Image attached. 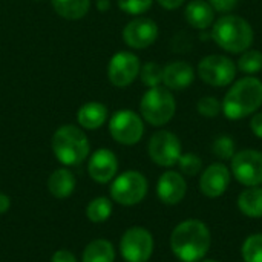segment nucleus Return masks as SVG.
Masks as SVG:
<instances>
[{
	"mask_svg": "<svg viewBox=\"0 0 262 262\" xmlns=\"http://www.w3.org/2000/svg\"><path fill=\"white\" fill-rule=\"evenodd\" d=\"M35 2H43V0H35Z\"/></svg>",
	"mask_w": 262,
	"mask_h": 262,
	"instance_id": "39",
	"label": "nucleus"
},
{
	"mask_svg": "<svg viewBox=\"0 0 262 262\" xmlns=\"http://www.w3.org/2000/svg\"><path fill=\"white\" fill-rule=\"evenodd\" d=\"M149 190L147 178L138 170H126L111 181V198L114 203L132 207L140 204Z\"/></svg>",
	"mask_w": 262,
	"mask_h": 262,
	"instance_id": "6",
	"label": "nucleus"
},
{
	"mask_svg": "<svg viewBox=\"0 0 262 262\" xmlns=\"http://www.w3.org/2000/svg\"><path fill=\"white\" fill-rule=\"evenodd\" d=\"M187 193V181L183 173L166 170L157 181V196L166 206L180 204Z\"/></svg>",
	"mask_w": 262,
	"mask_h": 262,
	"instance_id": "15",
	"label": "nucleus"
},
{
	"mask_svg": "<svg viewBox=\"0 0 262 262\" xmlns=\"http://www.w3.org/2000/svg\"><path fill=\"white\" fill-rule=\"evenodd\" d=\"M147 154L157 166L166 169L173 167L175 164H178V160L183 155L181 140L170 130H158L149 140Z\"/></svg>",
	"mask_w": 262,
	"mask_h": 262,
	"instance_id": "10",
	"label": "nucleus"
},
{
	"mask_svg": "<svg viewBox=\"0 0 262 262\" xmlns=\"http://www.w3.org/2000/svg\"><path fill=\"white\" fill-rule=\"evenodd\" d=\"M157 2L161 8H164L167 11H175L180 6H183L186 0H157Z\"/></svg>",
	"mask_w": 262,
	"mask_h": 262,
	"instance_id": "35",
	"label": "nucleus"
},
{
	"mask_svg": "<svg viewBox=\"0 0 262 262\" xmlns=\"http://www.w3.org/2000/svg\"><path fill=\"white\" fill-rule=\"evenodd\" d=\"M111 137L123 146H134L144 135V120L130 109L117 111L109 120Z\"/></svg>",
	"mask_w": 262,
	"mask_h": 262,
	"instance_id": "9",
	"label": "nucleus"
},
{
	"mask_svg": "<svg viewBox=\"0 0 262 262\" xmlns=\"http://www.w3.org/2000/svg\"><path fill=\"white\" fill-rule=\"evenodd\" d=\"M9 207H11V200H9V196L0 192V215L6 213V212L9 210Z\"/></svg>",
	"mask_w": 262,
	"mask_h": 262,
	"instance_id": "36",
	"label": "nucleus"
},
{
	"mask_svg": "<svg viewBox=\"0 0 262 262\" xmlns=\"http://www.w3.org/2000/svg\"><path fill=\"white\" fill-rule=\"evenodd\" d=\"M155 249L152 233L140 226L127 229L120 239V253L126 262H147Z\"/></svg>",
	"mask_w": 262,
	"mask_h": 262,
	"instance_id": "8",
	"label": "nucleus"
},
{
	"mask_svg": "<svg viewBox=\"0 0 262 262\" xmlns=\"http://www.w3.org/2000/svg\"><path fill=\"white\" fill-rule=\"evenodd\" d=\"M196 77L193 66L184 60L170 61L163 68V84L169 91L187 89Z\"/></svg>",
	"mask_w": 262,
	"mask_h": 262,
	"instance_id": "17",
	"label": "nucleus"
},
{
	"mask_svg": "<svg viewBox=\"0 0 262 262\" xmlns=\"http://www.w3.org/2000/svg\"><path fill=\"white\" fill-rule=\"evenodd\" d=\"M140 78L144 86L157 88L163 83V66L155 61H147L140 69Z\"/></svg>",
	"mask_w": 262,
	"mask_h": 262,
	"instance_id": "28",
	"label": "nucleus"
},
{
	"mask_svg": "<svg viewBox=\"0 0 262 262\" xmlns=\"http://www.w3.org/2000/svg\"><path fill=\"white\" fill-rule=\"evenodd\" d=\"M140 58L129 51H121L112 55L107 64V78L115 88L130 86L140 75Z\"/></svg>",
	"mask_w": 262,
	"mask_h": 262,
	"instance_id": "12",
	"label": "nucleus"
},
{
	"mask_svg": "<svg viewBox=\"0 0 262 262\" xmlns=\"http://www.w3.org/2000/svg\"><path fill=\"white\" fill-rule=\"evenodd\" d=\"M184 17L192 28L207 31L215 23V9L207 0H192L184 9Z\"/></svg>",
	"mask_w": 262,
	"mask_h": 262,
	"instance_id": "18",
	"label": "nucleus"
},
{
	"mask_svg": "<svg viewBox=\"0 0 262 262\" xmlns=\"http://www.w3.org/2000/svg\"><path fill=\"white\" fill-rule=\"evenodd\" d=\"M158 25L149 17H135L123 29V40L132 49H146L158 38Z\"/></svg>",
	"mask_w": 262,
	"mask_h": 262,
	"instance_id": "13",
	"label": "nucleus"
},
{
	"mask_svg": "<svg viewBox=\"0 0 262 262\" xmlns=\"http://www.w3.org/2000/svg\"><path fill=\"white\" fill-rule=\"evenodd\" d=\"M236 63L221 54H210L200 60L196 66V75L201 81L212 88H226L230 86L236 78Z\"/></svg>",
	"mask_w": 262,
	"mask_h": 262,
	"instance_id": "7",
	"label": "nucleus"
},
{
	"mask_svg": "<svg viewBox=\"0 0 262 262\" xmlns=\"http://www.w3.org/2000/svg\"><path fill=\"white\" fill-rule=\"evenodd\" d=\"M210 37L226 52L241 54L252 48L255 31L244 17L236 14H224L212 25Z\"/></svg>",
	"mask_w": 262,
	"mask_h": 262,
	"instance_id": "3",
	"label": "nucleus"
},
{
	"mask_svg": "<svg viewBox=\"0 0 262 262\" xmlns=\"http://www.w3.org/2000/svg\"><path fill=\"white\" fill-rule=\"evenodd\" d=\"M196 111L201 117L206 118H215L223 112V104L216 97L212 95H206L201 97L196 103Z\"/></svg>",
	"mask_w": 262,
	"mask_h": 262,
	"instance_id": "30",
	"label": "nucleus"
},
{
	"mask_svg": "<svg viewBox=\"0 0 262 262\" xmlns=\"http://www.w3.org/2000/svg\"><path fill=\"white\" fill-rule=\"evenodd\" d=\"M223 112L229 120H244L258 112L262 106V81L255 75H246L235 80L226 92Z\"/></svg>",
	"mask_w": 262,
	"mask_h": 262,
	"instance_id": "2",
	"label": "nucleus"
},
{
	"mask_svg": "<svg viewBox=\"0 0 262 262\" xmlns=\"http://www.w3.org/2000/svg\"><path fill=\"white\" fill-rule=\"evenodd\" d=\"M118 172V158L109 149L95 150L88 161V173L98 184L111 183Z\"/></svg>",
	"mask_w": 262,
	"mask_h": 262,
	"instance_id": "16",
	"label": "nucleus"
},
{
	"mask_svg": "<svg viewBox=\"0 0 262 262\" xmlns=\"http://www.w3.org/2000/svg\"><path fill=\"white\" fill-rule=\"evenodd\" d=\"M212 247V233L201 220L181 221L170 233V250L181 262L203 261Z\"/></svg>",
	"mask_w": 262,
	"mask_h": 262,
	"instance_id": "1",
	"label": "nucleus"
},
{
	"mask_svg": "<svg viewBox=\"0 0 262 262\" xmlns=\"http://www.w3.org/2000/svg\"><path fill=\"white\" fill-rule=\"evenodd\" d=\"M115 261V249L107 239H94L91 241L81 255V262H114Z\"/></svg>",
	"mask_w": 262,
	"mask_h": 262,
	"instance_id": "22",
	"label": "nucleus"
},
{
	"mask_svg": "<svg viewBox=\"0 0 262 262\" xmlns=\"http://www.w3.org/2000/svg\"><path fill=\"white\" fill-rule=\"evenodd\" d=\"M97 8H98V11L106 12V11L111 8V2H109V0H98V2H97Z\"/></svg>",
	"mask_w": 262,
	"mask_h": 262,
	"instance_id": "37",
	"label": "nucleus"
},
{
	"mask_svg": "<svg viewBox=\"0 0 262 262\" xmlns=\"http://www.w3.org/2000/svg\"><path fill=\"white\" fill-rule=\"evenodd\" d=\"M75 184L77 181L74 173L66 167H60L54 170L48 178V190L54 198L58 200L71 196L75 190Z\"/></svg>",
	"mask_w": 262,
	"mask_h": 262,
	"instance_id": "20",
	"label": "nucleus"
},
{
	"mask_svg": "<svg viewBox=\"0 0 262 262\" xmlns=\"http://www.w3.org/2000/svg\"><path fill=\"white\" fill-rule=\"evenodd\" d=\"M112 215V201L106 196L94 198L86 207V216L91 223H104Z\"/></svg>",
	"mask_w": 262,
	"mask_h": 262,
	"instance_id": "24",
	"label": "nucleus"
},
{
	"mask_svg": "<svg viewBox=\"0 0 262 262\" xmlns=\"http://www.w3.org/2000/svg\"><path fill=\"white\" fill-rule=\"evenodd\" d=\"M52 152L63 166H78L89 155V140L83 129L74 124L60 126L52 135Z\"/></svg>",
	"mask_w": 262,
	"mask_h": 262,
	"instance_id": "4",
	"label": "nucleus"
},
{
	"mask_svg": "<svg viewBox=\"0 0 262 262\" xmlns=\"http://www.w3.org/2000/svg\"><path fill=\"white\" fill-rule=\"evenodd\" d=\"M55 12L66 20L83 18L91 8V0H51Z\"/></svg>",
	"mask_w": 262,
	"mask_h": 262,
	"instance_id": "23",
	"label": "nucleus"
},
{
	"mask_svg": "<svg viewBox=\"0 0 262 262\" xmlns=\"http://www.w3.org/2000/svg\"><path fill=\"white\" fill-rule=\"evenodd\" d=\"M238 209L239 212L252 220L262 218V187H246L238 196Z\"/></svg>",
	"mask_w": 262,
	"mask_h": 262,
	"instance_id": "21",
	"label": "nucleus"
},
{
	"mask_svg": "<svg viewBox=\"0 0 262 262\" xmlns=\"http://www.w3.org/2000/svg\"><path fill=\"white\" fill-rule=\"evenodd\" d=\"M180 262H181V261H180Z\"/></svg>",
	"mask_w": 262,
	"mask_h": 262,
	"instance_id": "41",
	"label": "nucleus"
},
{
	"mask_svg": "<svg viewBox=\"0 0 262 262\" xmlns=\"http://www.w3.org/2000/svg\"><path fill=\"white\" fill-rule=\"evenodd\" d=\"M212 152L216 158H220L221 161H227V160H232L233 155L238 152L236 150V143L235 140L230 137V135H220L215 138L213 144H212Z\"/></svg>",
	"mask_w": 262,
	"mask_h": 262,
	"instance_id": "27",
	"label": "nucleus"
},
{
	"mask_svg": "<svg viewBox=\"0 0 262 262\" xmlns=\"http://www.w3.org/2000/svg\"><path fill=\"white\" fill-rule=\"evenodd\" d=\"M109 118L107 107L100 101H89L83 104L77 112L78 124L86 130H95L101 127Z\"/></svg>",
	"mask_w": 262,
	"mask_h": 262,
	"instance_id": "19",
	"label": "nucleus"
},
{
	"mask_svg": "<svg viewBox=\"0 0 262 262\" xmlns=\"http://www.w3.org/2000/svg\"><path fill=\"white\" fill-rule=\"evenodd\" d=\"M200 262H220V261H216V259H206V258H204L203 261H200Z\"/></svg>",
	"mask_w": 262,
	"mask_h": 262,
	"instance_id": "38",
	"label": "nucleus"
},
{
	"mask_svg": "<svg viewBox=\"0 0 262 262\" xmlns=\"http://www.w3.org/2000/svg\"><path fill=\"white\" fill-rule=\"evenodd\" d=\"M117 5L129 15H141L152 8L154 0H117Z\"/></svg>",
	"mask_w": 262,
	"mask_h": 262,
	"instance_id": "31",
	"label": "nucleus"
},
{
	"mask_svg": "<svg viewBox=\"0 0 262 262\" xmlns=\"http://www.w3.org/2000/svg\"><path fill=\"white\" fill-rule=\"evenodd\" d=\"M178 167H180V173L186 177H196L203 172V160L200 155L193 152H187L180 157Z\"/></svg>",
	"mask_w": 262,
	"mask_h": 262,
	"instance_id": "29",
	"label": "nucleus"
},
{
	"mask_svg": "<svg viewBox=\"0 0 262 262\" xmlns=\"http://www.w3.org/2000/svg\"><path fill=\"white\" fill-rule=\"evenodd\" d=\"M230 181H232L230 169L224 163H212L201 172L198 187L204 196L213 200L223 196L227 192Z\"/></svg>",
	"mask_w": 262,
	"mask_h": 262,
	"instance_id": "14",
	"label": "nucleus"
},
{
	"mask_svg": "<svg viewBox=\"0 0 262 262\" xmlns=\"http://www.w3.org/2000/svg\"><path fill=\"white\" fill-rule=\"evenodd\" d=\"M210 3V6L215 9V12H220V14H230L232 11L236 9L239 0H207Z\"/></svg>",
	"mask_w": 262,
	"mask_h": 262,
	"instance_id": "32",
	"label": "nucleus"
},
{
	"mask_svg": "<svg viewBox=\"0 0 262 262\" xmlns=\"http://www.w3.org/2000/svg\"><path fill=\"white\" fill-rule=\"evenodd\" d=\"M51 262H78V261H77V258H75V255H74L72 252H69V250H66V249H60V250H57V252L52 255Z\"/></svg>",
	"mask_w": 262,
	"mask_h": 262,
	"instance_id": "34",
	"label": "nucleus"
},
{
	"mask_svg": "<svg viewBox=\"0 0 262 262\" xmlns=\"http://www.w3.org/2000/svg\"><path fill=\"white\" fill-rule=\"evenodd\" d=\"M236 68L246 75H255L262 71V52L258 49H247L239 54Z\"/></svg>",
	"mask_w": 262,
	"mask_h": 262,
	"instance_id": "25",
	"label": "nucleus"
},
{
	"mask_svg": "<svg viewBox=\"0 0 262 262\" xmlns=\"http://www.w3.org/2000/svg\"><path fill=\"white\" fill-rule=\"evenodd\" d=\"M141 118L150 126L161 127L166 126L177 112V101L167 88L157 86L149 88L140 101Z\"/></svg>",
	"mask_w": 262,
	"mask_h": 262,
	"instance_id": "5",
	"label": "nucleus"
},
{
	"mask_svg": "<svg viewBox=\"0 0 262 262\" xmlns=\"http://www.w3.org/2000/svg\"><path fill=\"white\" fill-rule=\"evenodd\" d=\"M244 262H262V233L249 235L241 246Z\"/></svg>",
	"mask_w": 262,
	"mask_h": 262,
	"instance_id": "26",
	"label": "nucleus"
},
{
	"mask_svg": "<svg viewBox=\"0 0 262 262\" xmlns=\"http://www.w3.org/2000/svg\"><path fill=\"white\" fill-rule=\"evenodd\" d=\"M232 177L244 187L262 186V152L256 149H243L230 160Z\"/></svg>",
	"mask_w": 262,
	"mask_h": 262,
	"instance_id": "11",
	"label": "nucleus"
},
{
	"mask_svg": "<svg viewBox=\"0 0 262 262\" xmlns=\"http://www.w3.org/2000/svg\"><path fill=\"white\" fill-rule=\"evenodd\" d=\"M250 129L256 138L262 140V111H258L252 115L250 120Z\"/></svg>",
	"mask_w": 262,
	"mask_h": 262,
	"instance_id": "33",
	"label": "nucleus"
},
{
	"mask_svg": "<svg viewBox=\"0 0 262 262\" xmlns=\"http://www.w3.org/2000/svg\"><path fill=\"white\" fill-rule=\"evenodd\" d=\"M147 262H149V261H147Z\"/></svg>",
	"mask_w": 262,
	"mask_h": 262,
	"instance_id": "40",
	"label": "nucleus"
}]
</instances>
